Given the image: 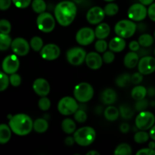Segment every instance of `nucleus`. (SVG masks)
I'll return each instance as SVG.
<instances>
[{"label": "nucleus", "instance_id": "nucleus-1", "mask_svg": "<svg viewBox=\"0 0 155 155\" xmlns=\"http://www.w3.org/2000/svg\"><path fill=\"white\" fill-rule=\"evenodd\" d=\"M77 14V7L71 1H62L56 5L54 10L56 21L62 27L71 25L75 20Z\"/></svg>", "mask_w": 155, "mask_h": 155}, {"label": "nucleus", "instance_id": "nucleus-2", "mask_svg": "<svg viewBox=\"0 0 155 155\" xmlns=\"http://www.w3.org/2000/svg\"><path fill=\"white\" fill-rule=\"evenodd\" d=\"M8 125L12 131L20 136H27L33 130V121L26 114H18L11 117Z\"/></svg>", "mask_w": 155, "mask_h": 155}, {"label": "nucleus", "instance_id": "nucleus-3", "mask_svg": "<svg viewBox=\"0 0 155 155\" xmlns=\"http://www.w3.org/2000/svg\"><path fill=\"white\" fill-rule=\"evenodd\" d=\"M74 137L77 145L86 147L95 142L96 139V132L91 127H83L74 132Z\"/></svg>", "mask_w": 155, "mask_h": 155}, {"label": "nucleus", "instance_id": "nucleus-4", "mask_svg": "<svg viewBox=\"0 0 155 155\" xmlns=\"http://www.w3.org/2000/svg\"><path fill=\"white\" fill-rule=\"evenodd\" d=\"M137 30V24L132 20L124 19L118 21L114 27V32L117 36L124 39L132 37Z\"/></svg>", "mask_w": 155, "mask_h": 155}, {"label": "nucleus", "instance_id": "nucleus-5", "mask_svg": "<svg viewBox=\"0 0 155 155\" xmlns=\"http://www.w3.org/2000/svg\"><path fill=\"white\" fill-rule=\"evenodd\" d=\"M74 95L78 102L86 103L93 97L94 89L89 83L83 82L75 86L74 89Z\"/></svg>", "mask_w": 155, "mask_h": 155}, {"label": "nucleus", "instance_id": "nucleus-6", "mask_svg": "<svg viewBox=\"0 0 155 155\" xmlns=\"http://www.w3.org/2000/svg\"><path fill=\"white\" fill-rule=\"evenodd\" d=\"M58 110L64 116L72 115L79 109L78 101L75 98L65 96L62 98L58 103Z\"/></svg>", "mask_w": 155, "mask_h": 155}, {"label": "nucleus", "instance_id": "nucleus-7", "mask_svg": "<svg viewBox=\"0 0 155 155\" xmlns=\"http://www.w3.org/2000/svg\"><path fill=\"white\" fill-rule=\"evenodd\" d=\"M56 20L54 16L48 12L39 14L36 18V26L40 31L43 33H51L55 27Z\"/></svg>", "mask_w": 155, "mask_h": 155}, {"label": "nucleus", "instance_id": "nucleus-8", "mask_svg": "<svg viewBox=\"0 0 155 155\" xmlns=\"http://www.w3.org/2000/svg\"><path fill=\"white\" fill-rule=\"evenodd\" d=\"M155 124V116L151 112L143 110L139 112L135 120V124L139 130H150Z\"/></svg>", "mask_w": 155, "mask_h": 155}, {"label": "nucleus", "instance_id": "nucleus-9", "mask_svg": "<svg viewBox=\"0 0 155 155\" xmlns=\"http://www.w3.org/2000/svg\"><path fill=\"white\" fill-rule=\"evenodd\" d=\"M86 50L82 47H73L68 49L66 52L67 61L73 66H80L83 64L86 60Z\"/></svg>", "mask_w": 155, "mask_h": 155}, {"label": "nucleus", "instance_id": "nucleus-10", "mask_svg": "<svg viewBox=\"0 0 155 155\" xmlns=\"http://www.w3.org/2000/svg\"><path fill=\"white\" fill-rule=\"evenodd\" d=\"M75 38L76 41L79 45H83V46L89 45L95 40V30L88 27H82L77 32Z\"/></svg>", "mask_w": 155, "mask_h": 155}, {"label": "nucleus", "instance_id": "nucleus-11", "mask_svg": "<svg viewBox=\"0 0 155 155\" xmlns=\"http://www.w3.org/2000/svg\"><path fill=\"white\" fill-rule=\"evenodd\" d=\"M127 15L130 20L133 21H142L148 15V9L142 3H135L128 9Z\"/></svg>", "mask_w": 155, "mask_h": 155}, {"label": "nucleus", "instance_id": "nucleus-12", "mask_svg": "<svg viewBox=\"0 0 155 155\" xmlns=\"http://www.w3.org/2000/svg\"><path fill=\"white\" fill-rule=\"evenodd\" d=\"M11 48L16 55L25 56L30 52V45L24 38L18 37L12 40Z\"/></svg>", "mask_w": 155, "mask_h": 155}, {"label": "nucleus", "instance_id": "nucleus-13", "mask_svg": "<svg viewBox=\"0 0 155 155\" xmlns=\"http://www.w3.org/2000/svg\"><path fill=\"white\" fill-rule=\"evenodd\" d=\"M40 56L45 61H54L58 58L61 54V48L54 43H49L43 45L39 51Z\"/></svg>", "mask_w": 155, "mask_h": 155}, {"label": "nucleus", "instance_id": "nucleus-14", "mask_svg": "<svg viewBox=\"0 0 155 155\" xmlns=\"http://www.w3.org/2000/svg\"><path fill=\"white\" fill-rule=\"evenodd\" d=\"M138 70L143 75H149L155 71V58L145 55L139 59Z\"/></svg>", "mask_w": 155, "mask_h": 155}, {"label": "nucleus", "instance_id": "nucleus-15", "mask_svg": "<svg viewBox=\"0 0 155 155\" xmlns=\"http://www.w3.org/2000/svg\"><path fill=\"white\" fill-rule=\"evenodd\" d=\"M20 67V61L18 55L16 54H10L6 56L2 64V68L3 71L7 74H12L18 71Z\"/></svg>", "mask_w": 155, "mask_h": 155}, {"label": "nucleus", "instance_id": "nucleus-16", "mask_svg": "<svg viewBox=\"0 0 155 155\" xmlns=\"http://www.w3.org/2000/svg\"><path fill=\"white\" fill-rule=\"evenodd\" d=\"M105 17L104 8L99 6H94L91 8L86 13V20L88 22L92 25H96L103 21Z\"/></svg>", "mask_w": 155, "mask_h": 155}, {"label": "nucleus", "instance_id": "nucleus-17", "mask_svg": "<svg viewBox=\"0 0 155 155\" xmlns=\"http://www.w3.org/2000/svg\"><path fill=\"white\" fill-rule=\"evenodd\" d=\"M33 89L39 96H47L50 92L49 83L45 79L38 78L33 82Z\"/></svg>", "mask_w": 155, "mask_h": 155}, {"label": "nucleus", "instance_id": "nucleus-18", "mask_svg": "<svg viewBox=\"0 0 155 155\" xmlns=\"http://www.w3.org/2000/svg\"><path fill=\"white\" fill-rule=\"evenodd\" d=\"M86 65L89 68L92 70H98L101 68L103 64L102 57L100 54L96 51H91L86 54V60H85Z\"/></svg>", "mask_w": 155, "mask_h": 155}, {"label": "nucleus", "instance_id": "nucleus-19", "mask_svg": "<svg viewBox=\"0 0 155 155\" xmlns=\"http://www.w3.org/2000/svg\"><path fill=\"white\" fill-rule=\"evenodd\" d=\"M117 95L114 89L112 88H106L101 92L100 99L101 102L106 105H111L117 101Z\"/></svg>", "mask_w": 155, "mask_h": 155}, {"label": "nucleus", "instance_id": "nucleus-20", "mask_svg": "<svg viewBox=\"0 0 155 155\" xmlns=\"http://www.w3.org/2000/svg\"><path fill=\"white\" fill-rule=\"evenodd\" d=\"M127 42L125 39L117 36L116 37L113 38L108 43V48L110 51H114V53H119L124 51L126 48Z\"/></svg>", "mask_w": 155, "mask_h": 155}, {"label": "nucleus", "instance_id": "nucleus-21", "mask_svg": "<svg viewBox=\"0 0 155 155\" xmlns=\"http://www.w3.org/2000/svg\"><path fill=\"white\" fill-rule=\"evenodd\" d=\"M139 55L136 51H130L127 53L124 59V66L129 69L134 68L135 67L137 66L139 61Z\"/></svg>", "mask_w": 155, "mask_h": 155}, {"label": "nucleus", "instance_id": "nucleus-22", "mask_svg": "<svg viewBox=\"0 0 155 155\" xmlns=\"http://www.w3.org/2000/svg\"><path fill=\"white\" fill-rule=\"evenodd\" d=\"M110 33V27L106 23H100L98 24L95 30V37L97 39H105L106 38L108 37Z\"/></svg>", "mask_w": 155, "mask_h": 155}, {"label": "nucleus", "instance_id": "nucleus-23", "mask_svg": "<svg viewBox=\"0 0 155 155\" xmlns=\"http://www.w3.org/2000/svg\"><path fill=\"white\" fill-rule=\"evenodd\" d=\"M104 116L107 120L114 122L116 121L120 117V110L117 107L111 105H108L104 110Z\"/></svg>", "mask_w": 155, "mask_h": 155}, {"label": "nucleus", "instance_id": "nucleus-24", "mask_svg": "<svg viewBox=\"0 0 155 155\" xmlns=\"http://www.w3.org/2000/svg\"><path fill=\"white\" fill-rule=\"evenodd\" d=\"M12 132L9 125L0 124V145H5L9 142L12 137Z\"/></svg>", "mask_w": 155, "mask_h": 155}, {"label": "nucleus", "instance_id": "nucleus-25", "mask_svg": "<svg viewBox=\"0 0 155 155\" xmlns=\"http://www.w3.org/2000/svg\"><path fill=\"white\" fill-rule=\"evenodd\" d=\"M61 129L66 134H74V132L77 130V125L71 118H65L61 122Z\"/></svg>", "mask_w": 155, "mask_h": 155}, {"label": "nucleus", "instance_id": "nucleus-26", "mask_svg": "<svg viewBox=\"0 0 155 155\" xmlns=\"http://www.w3.org/2000/svg\"><path fill=\"white\" fill-rule=\"evenodd\" d=\"M33 128L38 133H44L48 130V122L45 118H38L33 121Z\"/></svg>", "mask_w": 155, "mask_h": 155}, {"label": "nucleus", "instance_id": "nucleus-27", "mask_svg": "<svg viewBox=\"0 0 155 155\" xmlns=\"http://www.w3.org/2000/svg\"><path fill=\"white\" fill-rule=\"evenodd\" d=\"M147 95V89L143 86L136 85L131 92V96L136 101L145 98Z\"/></svg>", "mask_w": 155, "mask_h": 155}, {"label": "nucleus", "instance_id": "nucleus-28", "mask_svg": "<svg viewBox=\"0 0 155 155\" xmlns=\"http://www.w3.org/2000/svg\"><path fill=\"white\" fill-rule=\"evenodd\" d=\"M131 83V75L128 73H124L118 76L115 80V83L118 87L125 88Z\"/></svg>", "mask_w": 155, "mask_h": 155}, {"label": "nucleus", "instance_id": "nucleus-29", "mask_svg": "<svg viewBox=\"0 0 155 155\" xmlns=\"http://www.w3.org/2000/svg\"><path fill=\"white\" fill-rule=\"evenodd\" d=\"M154 38L148 33H144L139 37L138 42H139L140 45L143 48H148L151 46L154 43Z\"/></svg>", "mask_w": 155, "mask_h": 155}, {"label": "nucleus", "instance_id": "nucleus-30", "mask_svg": "<svg viewBox=\"0 0 155 155\" xmlns=\"http://www.w3.org/2000/svg\"><path fill=\"white\" fill-rule=\"evenodd\" d=\"M133 153L131 146L127 143H121L115 148L114 154L115 155H130Z\"/></svg>", "mask_w": 155, "mask_h": 155}, {"label": "nucleus", "instance_id": "nucleus-31", "mask_svg": "<svg viewBox=\"0 0 155 155\" xmlns=\"http://www.w3.org/2000/svg\"><path fill=\"white\" fill-rule=\"evenodd\" d=\"M12 39L9 34L0 33V51H6L12 45Z\"/></svg>", "mask_w": 155, "mask_h": 155}, {"label": "nucleus", "instance_id": "nucleus-32", "mask_svg": "<svg viewBox=\"0 0 155 155\" xmlns=\"http://www.w3.org/2000/svg\"><path fill=\"white\" fill-rule=\"evenodd\" d=\"M31 7L33 12L36 14L45 12L47 8L46 3L44 0H33L31 2Z\"/></svg>", "mask_w": 155, "mask_h": 155}, {"label": "nucleus", "instance_id": "nucleus-33", "mask_svg": "<svg viewBox=\"0 0 155 155\" xmlns=\"http://www.w3.org/2000/svg\"><path fill=\"white\" fill-rule=\"evenodd\" d=\"M120 115L124 120H130L134 116V111L127 104H122L120 106Z\"/></svg>", "mask_w": 155, "mask_h": 155}, {"label": "nucleus", "instance_id": "nucleus-34", "mask_svg": "<svg viewBox=\"0 0 155 155\" xmlns=\"http://www.w3.org/2000/svg\"><path fill=\"white\" fill-rule=\"evenodd\" d=\"M149 138V133H148L145 130H140V131L136 132L134 135V141L137 144L145 143L148 142Z\"/></svg>", "mask_w": 155, "mask_h": 155}, {"label": "nucleus", "instance_id": "nucleus-35", "mask_svg": "<svg viewBox=\"0 0 155 155\" xmlns=\"http://www.w3.org/2000/svg\"><path fill=\"white\" fill-rule=\"evenodd\" d=\"M104 12L105 15L109 17H112L116 15L119 12V6L114 2H108L104 8Z\"/></svg>", "mask_w": 155, "mask_h": 155}, {"label": "nucleus", "instance_id": "nucleus-36", "mask_svg": "<svg viewBox=\"0 0 155 155\" xmlns=\"http://www.w3.org/2000/svg\"><path fill=\"white\" fill-rule=\"evenodd\" d=\"M30 48L35 51H40L42 48L43 47V41L42 39L39 36H33L30 41Z\"/></svg>", "mask_w": 155, "mask_h": 155}, {"label": "nucleus", "instance_id": "nucleus-37", "mask_svg": "<svg viewBox=\"0 0 155 155\" xmlns=\"http://www.w3.org/2000/svg\"><path fill=\"white\" fill-rule=\"evenodd\" d=\"M39 108L42 111H47L51 107V101L46 96L41 97L40 99L38 101Z\"/></svg>", "mask_w": 155, "mask_h": 155}, {"label": "nucleus", "instance_id": "nucleus-38", "mask_svg": "<svg viewBox=\"0 0 155 155\" xmlns=\"http://www.w3.org/2000/svg\"><path fill=\"white\" fill-rule=\"evenodd\" d=\"M74 120H75L77 122L80 123V124H83L87 120V114L86 113L84 110L83 109H80L79 107L78 110L74 114Z\"/></svg>", "mask_w": 155, "mask_h": 155}, {"label": "nucleus", "instance_id": "nucleus-39", "mask_svg": "<svg viewBox=\"0 0 155 155\" xmlns=\"http://www.w3.org/2000/svg\"><path fill=\"white\" fill-rule=\"evenodd\" d=\"M108 48V44L107 42L104 39H98V40L95 43V48L97 52L98 53H104L106 51Z\"/></svg>", "mask_w": 155, "mask_h": 155}, {"label": "nucleus", "instance_id": "nucleus-40", "mask_svg": "<svg viewBox=\"0 0 155 155\" xmlns=\"http://www.w3.org/2000/svg\"><path fill=\"white\" fill-rule=\"evenodd\" d=\"M9 77H8L7 74L3 72H0V92L5 91L9 86Z\"/></svg>", "mask_w": 155, "mask_h": 155}, {"label": "nucleus", "instance_id": "nucleus-41", "mask_svg": "<svg viewBox=\"0 0 155 155\" xmlns=\"http://www.w3.org/2000/svg\"><path fill=\"white\" fill-rule=\"evenodd\" d=\"M12 30V24L10 21L6 19L0 20V33L9 34Z\"/></svg>", "mask_w": 155, "mask_h": 155}, {"label": "nucleus", "instance_id": "nucleus-42", "mask_svg": "<svg viewBox=\"0 0 155 155\" xmlns=\"http://www.w3.org/2000/svg\"><path fill=\"white\" fill-rule=\"evenodd\" d=\"M148 107V100H146L145 98L143 99L139 100V101H136V104H135V108L137 111L141 112L145 110Z\"/></svg>", "mask_w": 155, "mask_h": 155}, {"label": "nucleus", "instance_id": "nucleus-43", "mask_svg": "<svg viewBox=\"0 0 155 155\" xmlns=\"http://www.w3.org/2000/svg\"><path fill=\"white\" fill-rule=\"evenodd\" d=\"M102 59L103 61L105 64H111L115 59L114 52L110 51V50H109V51L107 50V51L103 53Z\"/></svg>", "mask_w": 155, "mask_h": 155}, {"label": "nucleus", "instance_id": "nucleus-44", "mask_svg": "<svg viewBox=\"0 0 155 155\" xmlns=\"http://www.w3.org/2000/svg\"><path fill=\"white\" fill-rule=\"evenodd\" d=\"M9 81H10V84H12V86L18 87L21 83V77L19 74L15 73V74H11V76L9 77Z\"/></svg>", "mask_w": 155, "mask_h": 155}, {"label": "nucleus", "instance_id": "nucleus-45", "mask_svg": "<svg viewBox=\"0 0 155 155\" xmlns=\"http://www.w3.org/2000/svg\"><path fill=\"white\" fill-rule=\"evenodd\" d=\"M32 0H12V3L18 8H26L31 4Z\"/></svg>", "mask_w": 155, "mask_h": 155}, {"label": "nucleus", "instance_id": "nucleus-46", "mask_svg": "<svg viewBox=\"0 0 155 155\" xmlns=\"http://www.w3.org/2000/svg\"><path fill=\"white\" fill-rule=\"evenodd\" d=\"M143 81V74L140 72L134 73L131 75V83L134 85H139Z\"/></svg>", "mask_w": 155, "mask_h": 155}, {"label": "nucleus", "instance_id": "nucleus-47", "mask_svg": "<svg viewBox=\"0 0 155 155\" xmlns=\"http://www.w3.org/2000/svg\"><path fill=\"white\" fill-rule=\"evenodd\" d=\"M136 155H155V150L150 148H142L136 152Z\"/></svg>", "mask_w": 155, "mask_h": 155}, {"label": "nucleus", "instance_id": "nucleus-48", "mask_svg": "<svg viewBox=\"0 0 155 155\" xmlns=\"http://www.w3.org/2000/svg\"><path fill=\"white\" fill-rule=\"evenodd\" d=\"M148 16L151 21L155 22V3H152L148 7Z\"/></svg>", "mask_w": 155, "mask_h": 155}, {"label": "nucleus", "instance_id": "nucleus-49", "mask_svg": "<svg viewBox=\"0 0 155 155\" xmlns=\"http://www.w3.org/2000/svg\"><path fill=\"white\" fill-rule=\"evenodd\" d=\"M12 0H0V10L6 11L11 7Z\"/></svg>", "mask_w": 155, "mask_h": 155}, {"label": "nucleus", "instance_id": "nucleus-50", "mask_svg": "<svg viewBox=\"0 0 155 155\" xmlns=\"http://www.w3.org/2000/svg\"><path fill=\"white\" fill-rule=\"evenodd\" d=\"M140 44H139V42L136 40L131 41V42H130V44H129V48L133 51H136V52H137V51H139V50L140 49Z\"/></svg>", "mask_w": 155, "mask_h": 155}, {"label": "nucleus", "instance_id": "nucleus-51", "mask_svg": "<svg viewBox=\"0 0 155 155\" xmlns=\"http://www.w3.org/2000/svg\"><path fill=\"white\" fill-rule=\"evenodd\" d=\"M130 130V127L129 125V124L127 123H123L121 124V125L120 126V130L121 133H129Z\"/></svg>", "mask_w": 155, "mask_h": 155}, {"label": "nucleus", "instance_id": "nucleus-52", "mask_svg": "<svg viewBox=\"0 0 155 155\" xmlns=\"http://www.w3.org/2000/svg\"><path fill=\"white\" fill-rule=\"evenodd\" d=\"M64 143L65 145H68V146H72V145H74V143H76L74 136H68V137H66V139H64Z\"/></svg>", "mask_w": 155, "mask_h": 155}, {"label": "nucleus", "instance_id": "nucleus-53", "mask_svg": "<svg viewBox=\"0 0 155 155\" xmlns=\"http://www.w3.org/2000/svg\"><path fill=\"white\" fill-rule=\"evenodd\" d=\"M149 136L150 138H151L152 140L155 141V124L150 129V131H149Z\"/></svg>", "mask_w": 155, "mask_h": 155}, {"label": "nucleus", "instance_id": "nucleus-54", "mask_svg": "<svg viewBox=\"0 0 155 155\" xmlns=\"http://www.w3.org/2000/svg\"><path fill=\"white\" fill-rule=\"evenodd\" d=\"M139 2L143 4L144 5H150L151 4H152L154 2V0H139Z\"/></svg>", "mask_w": 155, "mask_h": 155}, {"label": "nucleus", "instance_id": "nucleus-55", "mask_svg": "<svg viewBox=\"0 0 155 155\" xmlns=\"http://www.w3.org/2000/svg\"><path fill=\"white\" fill-rule=\"evenodd\" d=\"M147 95L149 96H154L155 95V89L153 87H150L149 89H147Z\"/></svg>", "mask_w": 155, "mask_h": 155}, {"label": "nucleus", "instance_id": "nucleus-56", "mask_svg": "<svg viewBox=\"0 0 155 155\" xmlns=\"http://www.w3.org/2000/svg\"><path fill=\"white\" fill-rule=\"evenodd\" d=\"M99 152H98L97 151H94V150H92V151H89V152L86 153V155H99Z\"/></svg>", "mask_w": 155, "mask_h": 155}, {"label": "nucleus", "instance_id": "nucleus-57", "mask_svg": "<svg viewBox=\"0 0 155 155\" xmlns=\"http://www.w3.org/2000/svg\"><path fill=\"white\" fill-rule=\"evenodd\" d=\"M95 111H96V113L98 114H100L101 113H104V111H103V108L101 107V106H98V107H96V109H95Z\"/></svg>", "mask_w": 155, "mask_h": 155}, {"label": "nucleus", "instance_id": "nucleus-58", "mask_svg": "<svg viewBox=\"0 0 155 155\" xmlns=\"http://www.w3.org/2000/svg\"><path fill=\"white\" fill-rule=\"evenodd\" d=\"M148 148H151V149H155V141L153 140L152 142H150L148 144Z\"/></svg>", "mask_w": 155, "mask_h": 155}, {"label": "nucleus", "instance_id": "nucleus-59", "mask_svg": "<svg viewBox=\"0 0 155 155\" xmlns=\"http://www.w3.org/2000/svg\"><path fill=\"white\" fill-rule=\"evenodd\" d=\"M104 1H105V2H111L114 1V0H104Z\"/></svg>", "mask_w": 155, "mask_h": 155}, {"label": "nucleus", "instance_id": "nucleus-60", "mask_svg": "<svg viewBox=\"0 0 155 155\" xmlns=\"http://www.w3.org/2000/svg\"><path fill=\"white\" fill-rule=\"evenodd\" d=\"M154 39H155V30H154Z\"/></svg>", "mask_w": 155, "mask_h": 155}, {"label": "nucleus", "instance_id": "nucleus-61", "mask_svg": "<svg viewBox=\"0 0 155 155\" xmlns=\"http://www.w3.org/2000/svg\"><path fill=\"white\" fill-rule=\"evenodd\" d=\"M154 56H155V49H154Z\"/></svg>", "mask_w": 155, "mask_h": 155}, {"label": "nucleus", "instance_id": "nucleus-62", "mask_svg": "<svg viewBox=\"0 0 155 155\" xmlns=\"http://www.w3.org/2000/svg\"><path fill=\"white\" fill-rule=\"evenodd\" d=\"M154 150H155V149H154Z\"/></svg>", "mask_w": 155, "mask_h": 155}]
</instances>
